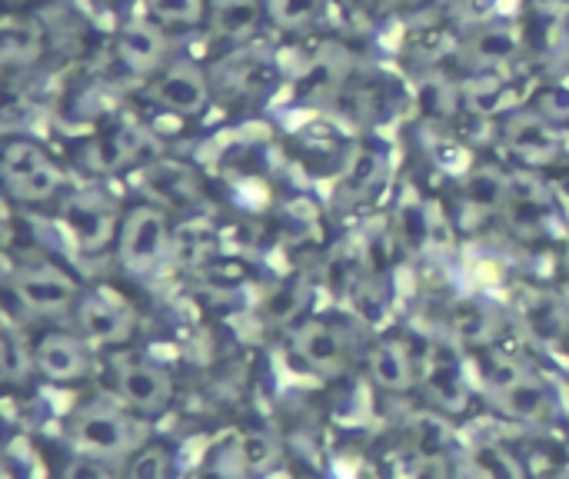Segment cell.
<instances>
[{
	"instance_id": "4fadbf2b",
	"label": "cell",
	"mask_w": 569,
	"mask_h": 479,
	"mask_svg": "<svg viewBox=\"0 0 569 479\" xmlns=\"http://www.w3.org/2000/svg\"><path fill=\"white\" fill-rule=\"evenodd\" d=\"M423 383H427V390L433 393V400H440V403L450 407V410L463 407V400H467V383H463V373H460L453 353H437V357L427 363Z\"/></svg>"
},
{
	"instance_id": "d6986e66",
	"label": "cell",
	"mask_w": 569,
	"mask_h": 479,
	"mask_svg": "<svg viewBox=\"0 0 569 479\" xmlns=\"http://www.w3.org/2000/svg\"><path fill=\"white\" fill-rule=\"evenodd\" d=\"M523 323L540 343H557L567 333V313L553 300H533L523 310Z\"/></svg>"
},
{
	"instance_id": "ba28073f",
	"label": "cell",
	"mask_w": 569,
	"mask_h": 479,
	"mask_svg": "<svg viewBox=\"0 0 569 479\" xmlns=\"http://www.w3.org/2000/svg\"><path fill=\"white\" fill-rule=\"evenodd\" d=\"M507 140L520 157H527L533 163H553L560 157V147H563L560 133L540 113H517L507 123Z\"/></svg>"
},
{
	"instance_id": "7c38bea8",
	"label": "cell",
	"mask_w": 569,
	"mask_h": 479,
	"mask_svg": "<svg viewBox=\"0 0 569 479\" xmlns=\"http://www.w3.org/2000/svg\"><path fill=\"white\" fill-rule=\"evenodd\" d=\"M370 373L383 390H393V393L410 390L417 380L413 360H410L403 343H380L370 357Z\"/></svg>"
},
{
	"instance_id": "d6a6232c",
	"label": "cell",
	"mask_w": 569,
	"mask_h": 479,
	"mask_svg": "<svg viewBox=\"0 0 569 479\" xmlns=\"http://www.w3.org/2000/svg\"><path fill=\"white\" fill-rule=\"evenodd\" d=\"M390 7H403V3H417V0H387Z\"/></svg>"
},
{
	"instance_id": "836d02e7",
	"label": "cell",
	"mask_w": 569,
	"mask_h": 479,
	"mask_svg": "<svg viewBox=\"0 0 569 479\" xmlns=\"http://www.w3.org/2000/svg\"><path fill=\"white\" fill-rule=\"evenodd\" d=\"M567 410H569V383H567Z\"/></svg>"
},
{
	"instance_id": "3957f363",
	"label": "cell",
	"mask_w": 569,
	"mask_h": 479,
	"mask_svg": "<svg viewBox=\"0 0 569 479\" xmlns=\"http://www.w3.org/2000/svg\"><path fill=\"white\" fill-rule=\"evenodd\" d=\"M13 290L33 313H63L73 300V283L50 267H23L13 277Z\"/></svg>"
},
{
	"instance_id": "277c9868",
	"label": "cell",
	"mask_w": 569,
	"mask_h": 479,
	"mask_svg": "<svg viewBox=\"0 0 569 479\" xmlns=\"http://www.w3.org/2000/svg\"><path fill=\"white\" fill-rule=\"evenodd\" d=\"M117 393H120L123 403H130L133 410L153 413V410H163L167 400H170V377H167L163 367H157V363L130 360V363L120 367Z\"/></svg>"
},
{
	"instance_id": "ffe728a7",
	"label": "cell",
	"mask_w": 569,
	"mask_h": 479,
	"mask_svg": "<svg viewBox=\"0 0 569 479\" xmlns=\"http://www.w3.org/2000/svg\"><path fill=\"white\" fill-rule=\"evenodd\" d=\"M497 317L480 303H460L453 313V330L460 343H487L493 337Z\"/></svg>"
},
{
	"instance_id": "603a6c76",
	"label": "cell",
	"mask_w": 569,
	"mask_h": 479,
	"mask_svg": "<svg viewBox=\"0 0 569 479\" xmlns=\"http://www.w3.org/2000/svg\"><path fill=\"white\" fill-rule=\"evenodd\" d=\"M47 163V157L33 147V143H10L7 150H3V177H7V183H13V180H20V177H27V173H33V170H40Z\"/></svg>"
},
{
	"instance_id": "9a60e30c",
	"label": "cell",
	"mask_w": 569,
	"mask_h": 479,
	"mask_svg": "<svg viewBox=\"0 0 569 479\" xmlns=\"http://www.w3.org/2000/svg\"><path fill=\"white\" fill-rule=\"evenodd\" d=\"M120 53L133 70H153L163 57V37L147 23H130L120 33Z\"/></svg>"
},
{
	"instance_id": "5bb4252c",
	"label": "cell",
	"mask_w": 569,
	"mask_h": 479,
	"mask_svg": "<svg viewBox=\"0 0 569 479\" xmlns=\"http://www.w3.org/2000/svg\"><path fill=\"white\" fill-rule=\"evenodd\" d=\"M507 187H510V180L497 167H480L467 180V193H463L467 207L473 213L487 217V213H493V210H500L507 203Z\"/></svg>"
},
{
	"instance_id": "484cf974",
	"label": "cell",
	"mask_w": 569,
	"mask_h": 479,
	"mask_svg": "<svg viewBox=\"0 0 569 479\" xmlns=\"http://www.w3.org/2000/svg\"><path fill=\"white\" fill-rule=\"evenodd\" d=\"M240 460L250 470H263L277 460V443L267 433H247L240 440Z\"/></svg>"
},
{
	"instance_id": "7a4b0ae2",
	"label": "cell",
	"mask_w": 569,
	"mask_h": 479,
	"mask_svg": "<svg viewBox=\"0 0 569 479\" xmlns=\"http://www.w3.org/2000/svg\"><path fill=\"white\" fill-rule=\"evenodd\" d=\"M167 247V217L157 207H140L120 233V257L130 270H150Z\"/></svg>"
},
{
	"instance_id": "d4e9b609",
	"label": "cell",
	"mask_w": 569,
	"mask_h": 479,
	"mask_svg": "<svg viewBox=\"0 0 569 479\" xmlns=\"http://www.w3.org/2000/svg\"><path fill=\"white\" fill-rule=\"evenodd\" d=\"M147 10L167 23H197L203 13V0H147Z\"/></svg>"
},
{
	"instance_id": "f1b7e54d",
	"label": "cell",
	"mask_w": 569,
	"mask_h": 479,
	"mask_svg": "<svg viewBox=\"0 0 569 479\" xmlns=\"http://www.w3.org/2000/svg\"><path fill=\"white\" fill-rule=\"evenodd\" d=\"M167 473V457L160 450H143L137 453V460L130 463V477L137 479H157Z\"/></svg>"
},
{
	"instance_id": "f546056e",
	"label": "cell",
	"mask_w": 569,
	"mask_h": 479,
	"mask_svg": "<svg viewBox=\"0 0 569 479\" xmlns=\"http://www.w3.org/2000/svg\"><path fill=\"white\" fill-rule=\"evenodd\" d=\"M427 107H430L433 113H453V107H457V90H453L450 83H443V80L427 83Z\"/></svg>"
},
{
	"instance_id": "7402d4cb",
	"label": "cell",
	"mask_w": 569,
	"mask_h": 479,
	"mask_svg": "<svg viewBox=\"0 0 569 479\" xmlns=\"http://www.w3.org/2000/svg\"><path fill=\"white\" fill-rule=\"evenodd\" d=\"M7 187H10V193H13L17 200H30V203H37V200H47V197L60 187V173H57L50 163H43L40 170L27 173V177L13 180V183H7Z\"/></svg>"
},
{
	"instance_id": "8992f818",
	"label": "cell",
	"mask_w": 569,
	"mask_h": 479,
	"mask_svg": "<svg viewBox=\"0 0 569 479\" xmlns=\"http://www.w3.org/2000/svg\"><path fill=\"white\" fill-rule=\"evenodd\" d=\"M80 323L97 343H123L133 333V313L110 293H90L80 303Z\"/></svg>"
},
{
	"instance_id": "44dd1931",
	"label": "cell",
	"mask_w": 569,
	"mask_h": 479,
	"mask_svg": "<svg viewBox=\"0 0 569 479\" xmlns=\"http://www.w3.org/2000/svg\"><path fill=\"white\" fill-rule=\"evenodd\" d=\"M140 143H143V133H140L137 127L117 130V133H110L103 143H97L93 163H97V167H120V163H127V160L137 157Z\"/></svg>"
},
{
	"instance_id": "9c48e42d",
	"label": "cell",
	"mask_w": 569,
	"mask_h": 479,
	"mask_svg": "<svg viewBox=\"0 0 569 479\" xmlns=\"http://www.w3.org/2000/svg\"><path fill=\"white\" fill-rule=\"evenodd\" d=\"M157 100L177 113H197L207 103V80L193 63H173L157 80Z\"/></svg>"
},
{
	"instance_id": "4dcf8cb0",
	"label": "cell",
	"mask_w": 569,
	"mask_h": 479,
	"mask_svg": "<svg viewBox=\"0 0 569 479\" xmlns=\"http://www.w3.org/2000/svg\"><path fill=\"white\" fill-rule=\"evenodd\" d=\"M500 100V83L497 80H477L470 90H467V103L473 110H493V103Z\"/></svg>"
},
{
	"instance_id": "cb8c5ba5",
	"label": "cell",
	"mask_w": 569,
	"mask_h": 479,
	"mask_svg": "<svg viewBox=\"0 0 569 479\" xmlns=\"http://www.w3.org/2000/svg\"><path fill=\"white\" fill-rule=\"evenodd\" d=\"M323 10V0H270V13L280 27H303L317 20Z\"/></svg>"
},
{
	"instance_id": "30bf717a",
	"label": "cell",
	"mask_w": 569,
	"mask_h": 479,
	"mask_svg": "<svg viewBox=\"0 0 569 479\" xmlns=\"http://www.w3.org/2000/svg\"><path fill=\"white\" fill-rule=\"evenodd\" d=\"M37 370L47 380L70 383L87 373V350L80 347V340H73L67 333H53V337L40 340V347H37Z\"/></svg>"
},
{
	"instance_id": "2e32d148",
	"label": "cell",
	"mask_w": 569,
	"mask_h": 479,
	"mask_svg": "<svg viewBox=\"0 0 569 479\" xmlns=\"http://www.w3.org/2000/svg\"><path fill=\"white\" fill-rule=\"evenodd\" d=\"M470 53L480 60V63H500V60H510L520 47V37L513 27L507 23H487V27H477L467 40Z\"/></svg>"
},
{
	"instance_id": "8fae6325",
	"label": "cell",
	"mask_w": 569,
	"mask_h": 479,
	"mask_svg": "<svg viewBox=\"0 0 569 479\" xmlns=\"http://www.w3.org/2000/svg\"><path fill=\"white\" fill-rule=\"evenodd\" d=\"M293 350H297L313 370H323V373L340 370V367H343V353H347L340 333H337L333 327H327V323H303V327L293 333Z\"/></svg>"
},
{
	"instance_id": "6da1fadb",
	"label": "cell",
	"mask_w": 569,
	"mask_h": 479,
	"mask_svg": "<svg viewBox=\"0 0 569 479\" xmlns=\"http://www.w3.org/2000/svg\"><path fill=\"white\" fill-rule=\"evenodd\" d=\"M73 443L90 460L123 457L127 450H133L140 443V430H137V423L120 417L113 407L97 403V407L80 410V417L73 420Z\"/></svg>"
},
{
	"instance_id": "ac0fdd59",
	"label": "cell",
	"mask_w": 569,
	"mask_h": 479,
	"mask_svg": "<svg viewBox=\"0 0 569 479\" xmlns=\"http://www.w3.org/2000/svg\"><path fill=\"white\" fill-rule=\"evenodd\" d=\"M40 53V30L23 20H3L0 23V60L27 63Z\"/></svg>"
},
{
	"instance_id": "4316f807",
	"label": "cell",
	"mask_w": 569,
	"mask_h": 479,
	"mask_svg": "<svg viewBox=\"0 0 569 479\" xmlns=\"http://www.w3.org/2000/svg\"><path fill=\"white\" fill-rule=\"evenodd\" d=\"M473 467H477V473H483V477H517L520 473V467L517 463H510V457L503 453V450H493V447H487V450H477L473 453Z\"/></svg>"
},
{
	"instance_id": "e0dca14e",
	"label": "cell",
	"mask_w": 569,
	"mask_h": 479,
	"mask_svg": "<svg viewBox=\"0 0 569 479\" xmlns=\"http://www.w3.org/2000/svg\"><path fill=\"white\" fill-rule=\"evenodd\" d=\"M263 17L260 0H213V27L220 37L240 40L250 30H257Z\"/></svg>"
},
{
	"instance_id": "1f68e13d",
	"label": "cell",
	"mask_w": 569,
	"mask_h": 479,
	"mask_svg": "<svg viewBox=\"0 0 569 479\" xmlns=\"http://www.w3.org/2000/svg\"><path fill=\"white\" fill-rule=\"evenodd\" d=\"M543 113H547V117H567L569 113L567 90H550V93L543 97Z\"/></svg>"
},
{
	"instance_id": "5b68a950",
	"label": "cell",
	"mask_w": 569,
	"mask_h": 479,
	"mask_svg": "<svg viewBox=\"0 0 569 479\" xmlns=\"http://www.w3.org/2000/svg\"><path fill=\"white\" fill-rule=\"evenodd\" d=\"M63 223L73 237L77 247L83 250H97L107 243L110 230H113V210L103 197L97 193H80L63 207Z\"/></svg>"
},
{
	"instance_id": "83f0119b",
	"label": "cell",
	"mask_w": 569,
	"mask_h": 479,
	"mask_svg": "<svg viewBox=\"0 0 569 479\" xmlns=\"http://www.w3.org/2000/svg\"><path fill=\"white\" fill-rule=\"evenodd\" d=\"M20 370H23V350H20L17 337L0 327V373L3 377H20Z\"/></svg>"
},
{
	"instance_id": "52a82bcc",
	"label": "cell",
	"mask_w": 569,
	"mask_h": 479,
	"mask_svg": "<svg viewBox=\"0 0 569 479\" xmlns=\"http://www.w3.org/2000/svg\"><path fill=\"white\" fill-rule=\"evenodd\" d=\"M493 400L513 420H540L550 410L547 390L533 377H523L517 370H507L503 377H493Z\"/></svg>"
}]
</instances>
